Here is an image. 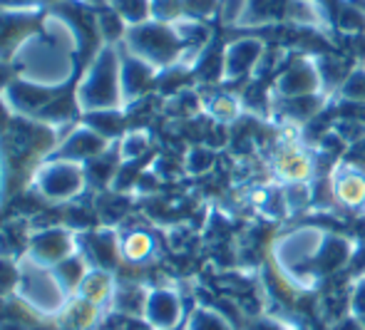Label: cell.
<instances>
[{
	"label": "cell",
	"instance_id": "obj_6",
	"mask_svg": "<svg viewBox=\"0 0 365 330\" xmlns=\"http://www.w3.org/2000/svg\"><path fill=\"white\" fill-rule=\"evenodd\" d=\"M356 239L351 236L336 234V231H328L326 239L321 244V251L316 256V278L321 281H333V278L343 276L348 264H351V256L356 251Z\"/></svg>",
	"mask_w": 365,
	"mask_h": 330
},
{
	"label": "cell",
	"instance_id": "obj_13",
	"mask_svg": "<svg viewBox=\"0 0 365 330\" xmlns=\"http://www.w3.org/2000/svg\"><path fill=\"white\" fill-rule=\"evenodd\" d=\"M333 102H353V105H365V60L356 63L343 80L341 90H338Z\"/></svg>",
	"mask_w": 365,
	"mask_h": 330
},
{
	"label": "cell",
	"instance_id": "obj_1",
	"mask_svg": "<svg viewBox=\"0 0 365 330\" xmlns=\"http://www.w3.org/2000/svg\"><path fill=\"white\" fill-rule=\"evenodd\" d=\"M328 229L313 224L291 226L271 239L269 264L279 268L298 291H311L318 286L316 278V256L326 239Z\"/></svg>",
	"mask_w": 365,
	"mask_h": 330
},
{
	"label": "cell",
	"instance_id": "obj_2",
	"mask_svg": "<svg viewBox=\"0 0 365 330\" xmlns=\"http://www.w3.org/2000/svg\"><path fill=\"white\" fill-rule=\"evenodd\" d=\"M266 164H269L271 182L276 184L316 182L318 177L316 149L303 139V134L301 137H276Z\"/></svg>",
	"mask_w": 365,
	"mask_h": 330
},
{
	"label": "cell",
	"instance_id": "obj_15",
	"mask_svg": "<svg viewBox=\"0 0 365 330\" xmlns=\"http://www.w3.org/2000/svg\"><path fill=\"white\" fill-rule=\"evenodd\" d=\"M224 0H182L184 13H189V18L194 20H209L221 10Z\"/></svg>",
	"mask_w": 365,
	"mask_h": 330
},
{
	"label": "cell",
	"instance_id": "obj_19",
	"mask_svg": "<svg viewBox=\"0 0 365 330\" xmlns=\"http://www.w3.org/2000/svg\"><path fill=\"white\" fill-rule=\"evenodd\" d=\"M326 330H365V323L361 318L353 316V313H346V316H341L338 321L328 323Z\"/></svg>",
	"mask_w": 365,
	"mask_h": 330
},
{
	"label": "cell",
	"instance_id": "obj_8",
	"mask_svg": "<svg viewBox=\"0 0 365 330\" xmlns=\"http://www.w3.org/2000/svg\"><path fill=\"white\" fill-rule=\"evenodd\" d=\"M284 20H289L296 28L308 30H328L331 28V15L321 0H286Z\"/></svg>",
	"mask_w": 365,
	"mask_h": 330
},
{
	"label": "cell",
	"instance_id": "obj_5",
	"mask_svg": "<svg viewBox=\"0 0 365 330\" xmlns=\"http://www.w3.org/2000/svg\"><path fill=\"white\" fill-rule=\"evenodd\" d=\"M321 90V80H318L316 65H313L311 55H298L289 60L271 80V95L276 100H286V97H306L318 95ZM331 100V97H328Z\"/></svg>",
	"mask_w": 365,
	"mask_h": 330
},
{
	"label": "cell",
	"instance_id": "obj_11",
	"mask_svg": "<svg viewBox=\"0 0 365 330\" xmlns=\"http://www.w3.org/2000/svg\"><path fill=\"white\" fill-rule=\"evenodd\" d=\"M184 330H239L217 306H197Z\"/></svg>",
	"mask_w": 365,
	"mask_h": 330
},
{
	"label": "cell",
	"instance_id": "obj_14",
	"mask_svg": "<svg viewBox=\"0 0 365 330\" xmlns=\"http://www.w3.org/2000/svg\"><path fill=\"white\" fill-rule=\"evenodd\" d=\"M214 162H217V152H214L209 144H197L187 152V159H184V169L189 174H207L212 172Z\"/></svg>",
	"mask_w": 365,
	"mask_h": 330
},
{
	"label": "cell",
	"instance_id": "obj_16",
	"mask_svg": "<svg viewBox=\"0 0 365 330\" xmlns=\"http://www.w3.org/2000/svg\"><path fill=\"white\" fill-rule=\"evenodd\" d=\"M244 330H293V326H289V321H284V318H279V316L261 313V316L251 318L244 326Z\"/></svg>",
	"mask_w": 365,
	"mask_h": 330
},
{
	"label": "cell",
	"instance_id": "obj_10",
	"mask_svg": "<svg viewBox=\"0 0 365 330\" xmlns=\"http://www.w3.org/2000/svg\"><path fill=\"white\" fill-rule=\"evenodd\" d=\"M204 107H207V112L217 125H234V122L241 120V115L246 110L244 100H239L231 92H217L209 100H204Z\"/></svg>",
	"mask_w": 365,
	"mask_h": 330
},
{
	"label": "cell",
	"instance_id": "obj_21",
	"mask_svg": "<svg viewBox=\"0 0 365 330\" xmlns=\"http://www.w3.org/2000/svg\"><path fill=\"white\" fill-rule=\"evenodd\" d=\"M346 3H351V0H346Z\"/></svg>",
	"mask_w": 365,
	"mask_h": 330
},
{
	"label": "cell",
	"instance_id": "obj_9",
	"mask_svg": "<svg viewBox=\"0 0 365 330\" xmlns=\"http://www.w3.org/2000/svg\"><path fill=\"white\" fill-rule=\"evenodd\" d=\"M313 65H316V72H318V80H321V90L326 97H331V102L336 100L338 90H341L343 80L348 77L353 65H348L343 58L338 55H331V53H313Z\"/></svg>",
	"mask_w": 365,
	"mask_h": 330
},
{
	"label": "cell",
	"instance_id": "obj_17",
	"mask_svg": "<svg viewBox=\"0 0 365 330\" xmlns=\"http://www.w3.org/2000/svg\"><path fill=\"white\" fill-rule=\"evenodd\" d=\"M341 30L343 33H361V30H365V15L358 8H353V5H343Z\"/></svg>",
	"mask_w": 365,
	"mask_h": 330
},
{
	"label": "cell",
	"instance_id": "obj_12",
	"mask_svg": "<svg viewBox=\"0 0 365 330\" xmlns=\"http://www.w3.org/2000/svg\"><path fill=\"white\" fill-rule=\"evenodd\" d=\"M281 192H284V204H286L289 216L308 211L313 206V199H316V187H313V182L281 184Z\"/></svg>",
	"mask_w": 365,
	"mask_h": 330
},
{
	"label": "cell",
	"instance_id": "obj_7",
	"mask_svg": "<svg viewBox=\"0 0 365 330\" xmlns=\"http://www.w3.org/2000/svg\"><path fill=\"white\" fill-rule=\"evenodd\" d=\"M182 298L172 288H159L149 296L147 301V318L152 323V328L157 330H174L182 323Z\"/></svg>",
	"mask_w": 365,
	"mask_h": 330
},
{
	"label": "cell",
	"instance_id": "obj_18",
	"mask_svg": "<svg viewBox=\"0 0 365 330\" xmlns=\"http://www.w3.org/2000/svg\"><path fill=\"white\" fill-rule=\"evenodd\" d=\"M127 251H130L132 259H145V256L152 254V239H149L147 234H135L130 239V246H127Z\"/></svg>",
	"mask_w": 365,
	"mask_h": 330
},
{
	"label": "cell",
	"instance_id": "obj_4",
	"mask_svg": "<svg viewBox=\"0 0 365 330\" xmlns=\"http://www.w3.org/2000/svg\"><path fill=\"white\" fill-rule=\"evenodd\" d=\"M336 209L365 216V169L358 159H341L328 172Z\"/></svg>",
	"mask_w": 365,
	"mask_h": 330
},
{
	"label": "cell",
	"instance_id": "obj_20",
	"mask_svg": "<svg viewBox=\"0 0 365 330\" xmlns=\"http://www.w3.org/2000/svg\"><path fill=\"white\" fill-rule=\"evenodd\" d=\"M353 152L358 154V159H363V162H365V139L361 144H356V147H353Z\"/></svg>",
	"mask_w": 365,
	"mask_h": 330
},
{
	"label": "cell",
	"instance_id": "obj_3",
	"mask_svg": "<svg viewBox=\"0 0 365 330\" xmlns=\"http://www.w3.org/2000/svg\"><path fill=\"white\" fill-rule=\"evenodd\" d=\"M269 53V45L259 35H241L221 50V82L251 80L261 60Z\"/></svg>",
	"mask_w": 365,
	"mask_h": 330
}]
</instances>
